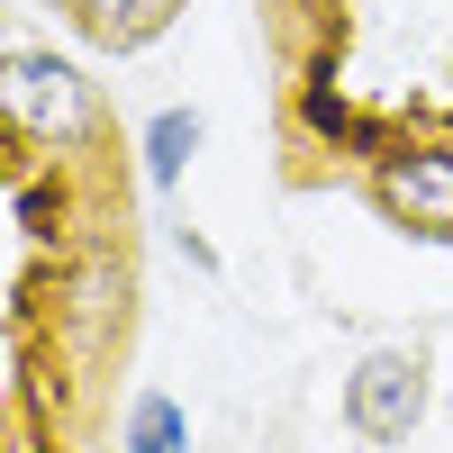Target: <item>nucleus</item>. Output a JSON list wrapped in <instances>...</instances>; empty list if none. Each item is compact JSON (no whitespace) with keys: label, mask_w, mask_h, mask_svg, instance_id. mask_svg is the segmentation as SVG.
I'll use <instances>...</instances> for the list:
<instances>
[{"label":"nucleus","mask_w":453,"mask_h":453,"mask_svg":"<svg viewBox=\"0 0 453 453\" xmlns=\"http://www.w3.org/2000/svg\"><path fill=\"white\" fill-rule=\"evenodd\" d=\"M0 119L27 145H46V155H73V145H91L100 100L82 82V64H64L46 46H19V55H0Z\"/></svg>","instance_id":"obj_1"},{"label":"nucleus","mask_w":453,"mask_h":453,"mask_svg":"<svg viewBox=\"0 0 453 453\" xmlns=\"http://www.w3.org/2000/svg\"><path fill=\"white\" fill-rule=\"evenodd\" d=\"M426 399H435V372L418 345H381V354H363L345 372V426L372 444V453H390L426 426Z\"/></svg>","instance_id":"obj_2"},{"label":"nucleus","mask_w":453,"mask_h":453,"mask_svg":"<svg viewBox=\"0 0 453 453\" xmlns=\"http://www.w3.org/2000/svg\"><path fill=\"white\" fill-rule=\"evenodd\" d=\"M381 209L408 226V236H453V145H408L372 173Z\"/></svg>","instance_id":"obj_3"},{"label":"nucleus","mask_w":453,"mask_h":453,"mask_svg":"<svg viewBox=\"0 0 453 453\" xmlns=\"http://www.w3.org/2000/svg\"><path fill=\"white\" fill-rule=\"evenodd\" d=\"M173 10H181V0H91V10H82V27H91V46L136 55V46H155V36L173 27Z\"/></svg>","instance_id":"obj_4"},{"label":"nucleus","mask_w":453,"mask_h":453,"mask_svg":"<svg viewBox=\"0 0 453 453\" xmlns=\"http://www.w3.org/2000/svg\"><path fill=\"white\" fill-rule=\"evenodd\" d=\"M200 109H164L155 127H145V181H155V191H173L181 173H191V155H200Z\"/></svg>","instance_id":"obj_5"},{"label":"nucleus","mask_w":453,"mask_h":453,"mask_svg":"<svg viewBox=\"0 0 453 453\" xmlns=\"http://www.w3.org/2000/svg\"><path fill=\"white\" fill-rule=\"evenodd\" d=\"M119 444H127V453H191V418H181V399H164V390H136V408H127Z\"/></svg>","instance_id":"obj_6"},{"label":"nucleus","mask_w":453,"mask_h":453,"mask_svg":"<svg viewBox=\"0 0 453 453\" xmlns=\"http://www.w3.org/2000/svg\"><path fill=\"white\" fill-rule=\"evenodd\" d=\"M64 10H91V0H64Z\"/></svg>","instance_id":"obj_7"}]
</instances>
